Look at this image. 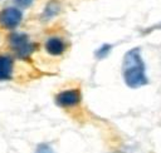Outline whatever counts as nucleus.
Instances as JSON below:
<instances>
[{
	"label": "nucleus",
	"instance_id": "7",
	"mask_svg": "<svg viewBox=\"0 0 161 153\" xmlns=\"http://www.w3.org/2000/svg\"><path fill=\"white\" fill-rule=\"evenodd\" d=\"M59 13H60V4H59V1L58 0H49L47 3V5L44 6L43 11H42L40 19L43 21H49L53 18H55Z\"/></svg>",
	"mask_w": 161,
	"mask_h": 153
},
{
	"label": "nucleus",
	"instance_id": "3",
	"mask_svg": "<svg viewBox=\"0 0 161 153\" xmlns=\"http://www.w3.org/2000/svg\"><path fill=\"white\" fill-rule=\"evenodd\" d=\"M23 21V11L18 6H8L0 10V28L15 30Z\"/></svg>",
	"mask_w": 161,
	"mask_h": 153
},
{
	"label": "nucleus",
	"instance_id": "6",
	"mask_svg": "<svg viewBox=\"0 0 161 153\" xmlns=\"http://www.w3.org/2000/svg\"><path fill=\"white\" fill-rule=\"evenodd\" d=\"M14 75V59L9 54H0V82L11 80Z\"/></svg>",
	"mask_w": 161,
	"mask_h": 153
},
{
	"label": "nucleus",
	"instance_id": "10",
	"mask_svg": "<svg viewBox=\"0 0 161 153\" xmlns=\"http://www.w3.org/2000/svg\"><path fill=\"white\" fill-rule=\"evenodd\" d=\"M13 3L18 8H20V9H26V8H29V6L33 5L34 0H13Z\"/></svg>",
	"mask_w": 161,
	"mask_h": 153
},
{
	"label": "nucleus",
	"instance_id": "5",
	"mask_svg": "<svg viewBox=\"0 0 161 153\" xmlns=\"http://www.w3.org/2000/svg\"><path fill=\"white\" fill-rule=\"evenodd\" d=\"M44 49L52 56H60L65 51L67 45L60 36H49L44 41Z\"/></svg>",
	"mask_w": 161,
	"mask_h": 153
},
{
	"label": "nucleus",
	"instance_id": "4",
	"mask_svg": "<svg viewBox=\"0 0 161 153\" xmlns=\"http://www.w3.org/2000/svg\"><path fill=\"white\" fill-rule=\"evenodd\" d=\"M82 100V94L79 92V89H65L59 92L55 98L54 102L58 107L60 108H73L75 105H78Z\"/></svg>",
	"mask_w": 161,
	"mask_h": 153
},
{
	"label": "nucleus",
	"instance_id": "9",
	"mask_svg": "<svg viewBox=\"0 0 161 153\" xmlns=\"http://www.w3.org/2000/svg\"><path fill=\"white\" fill-rule=\"evenodd\" d=\"M35 153H54V150L48 143H39L35 148Z\"/></svg>",
	"mask_w": 161,
	"mask_h": 153
},
{
	"label": "nucleus",
	"instance_id": "8",
	"mask_svg": "<svg viewBox=\"0 0 161 153\" xmlns=\"http://www.w3.org/2000/svg\"><path fill=\"white\" fill-rule=\"evenodd\" d=\"M111 51H112V45L104 43V44H102L98 49H96V51H94V56H96L98 60H101V59L107 58V56L109 55Z\"/></svg>",
	"mask_w": 161,
	"mask_h": 153
},
{
	"label": "nucleus",
	"instance_id": "11",
	"mask_svg": "<svg viewBox=\"0 0 161 153\" xmlns=\"http://www.w3.org/2000/svg\"><path fill=\"white\" fill-rule=\"evenodd\" d=\"M157 29H161V23H158V24L153 25L152 28H148V29L146 30V33H150V31H153V30H157Z\"/></svg>",
	"mask_w": 161,
	"mask_h": 153
},
{
	"label": "nucleus",
	"instance_id": "2",
	"mask_svg": "<svg viewBox=\"0 0 161 153\" xmlns=\"http://www.w3.org/2000/svg\"><path fill=\"white\" fill-rule=\"evenodd\" d=\"M8 43L15 58L20 60H29L38 48V45L30 40L26 33H20L15 30L9 34Z\"/></svg>",
	"mask_w": 161,
	"mask_h": 153
},
{
	"label": "nucleus",
	"instance_id": "1",
	"mask_svg": "<svg viewBox=\"0 0 161 153\" xmlns=\"http://www.w3.org/2000/svg\"><path fill=\"white\" fill-rule=\"evenodd\" d=\"M122 75L126 85L132 89L141 88L148 84L146 66L140 48H133L125 54L122 61Z\"/></svg>",
	"mask_w": 161,
	"mask_h": 153
}]
</instances>
